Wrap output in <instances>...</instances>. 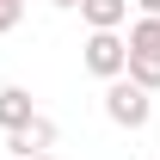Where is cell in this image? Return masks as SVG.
Segmentation results:
<instances>
[{
    "instance_id": "3957f363",
    "label": "cell",
    "mask_w": 160,
    "mask_h": 160,
    "mask_svg": "<svg viewBox=\"0 0 160 160\" xmlns=\"http://www.w3.org/2000/svg\"><path fill=\"white\" fill-rule=\"evenodd\" d=\"M6 148H12L19 160H25V154H49V148H56V123L37 111V117L25 123V129H6Z\"/></svg>"
},
{
    "instance_id": "ba28073f",
    "label": "cell",
    "mask_w": 160,
    "mask_h": 160,
    "mask_svg": "<svg viewBox=\"0 0 160 160\" xmlns=\"http://www.w3.org/2000/svg\"><path fill=\"white\" fill-rule=\"evenodd\" d=\"M19 19H25V0H0V37H6Z\"/></svg>"
},
{
    "instance_id": "6da1fadb",
    "label": "cell",
    "mask_w": 160,
    "mask_h": 160,
    "mask_svg": "<svg viewBox=\"0 0 160 160\" xmlns=\"http://www.w3.org/2000/svg\"><path fill=\"white\" fill-rule=\"evenodd\" d=\"M105 117L117 123V129H148L154 123V92H142L136 80H105Z\"/></svg>"
},
{
    "instance_id": "5b68a950",
    "label": "cell",
    "mask_w": 160,
    "mask_h": 160,
    "mask_svg": "<svg viewBox=\"0 0 160 160\" xmlns=\"http://www.w3.org/2000/svg\"><path fill=\"white\" fill-rule=\"evenodd\" d=\"M80 19L92 25V31H117L129 19V0H80Z\"/></svg>"
},
{
    "instance_id": "8fae6325",
    "label": "cell",
    "mask_w": 160,
    "mask_h": 160,
    "mask_svg": "<svg viewBox=\"0 0 160 160\" xmlns=\"http://www.w3.org/2000/svg\"><path fill=\"white\" fill-rule=\"evenodd\" d=\"M56 6H80V0H56Z\"/></svg>"
},
{
    "instance_id": "8992f818",
    "label": "cell",
    "mask_w": 160,
    "mask_h": 160,
    "mask_svg": "<svg viewBox=\"0 0 160 160\" xmlns=\"http://www.w3.org/2000/svg\"><path fill=\"white\" fill-rule=\"evenodd\" d=\"M123 49H129V56H154V62H160V19H136Z\"/></svg>"
},
{
    "instance_id": "7a4b0ae2",
    "label": "cell",
    "mask_w": 160,
    "mask_h": 160,
    "mask_svg": "<svg viewBox=\"0 0 160 160\" xmlns=\"http://www.w3.org/2000/svg\"><path fill=\"white\" fill-rule=\"evenodd\" d=\"M123 56H129V49H123V37L117 31H92V37H86V74H99V80H117L123 74Z\"/></svg>"
},
{
    "instance_id": "277c9868",
    "label": "cell",
    "mask_w": 160,
    "mask_h": 160,
    "mask_svg": "<svg viewBox=\"0 0 160 160\" xmlns=\"http://www.w3.org/2000/svg\"><path fill=\"white\" fill-rule=\"evenodd\" d=\"M37 117V105L25 86H0V129H25V123Z\"/></svg>"
},
{
    "instance_id": "52a82bcc",
    "label": "cell",
    "mask_w": 160,
    "mask_h": 160,
    "mask_svg": "<svg viewBox=\"0 0 160 160\" xmlns=\"http://www.w3.org/2000/svg\"><path fill=\"white\" fill-rule=\"evenodd\" d=\"M123 80H136L142 92H160V62L154 56H123Z\"/></svg>"
},
{
    "instance_id": "9c48e42d",
    "label": "cell",
    "mask_w": 160,
    "mask_h": 160,
    "mask_svg": "<svg viewBox=\"0 0 160 160\" xmlns=\"http://www.w3.org/2000/svg\"><path fill=\"white\" fill-rule=\"evenodd\" d=\"M142 6V19H160V0H136Z\"/></svg>"
},
{
    "instance_id": "30bf717a",
    "label": "cell",
    "mask_w": 160,
    "mask_h": 160,
    "mask_svg": "<svg viewBox=\"0 0 160 160\" xmlns=\"http://www.w3.org/2000/svg\"><path fill=\"white\" fill-rule=\"evenodd\" d=\"M25 160H56V154H25Z\"/></svg>"
}]
</instances>
